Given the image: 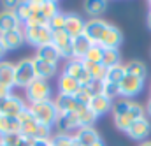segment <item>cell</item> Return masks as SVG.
<instances>
[{
	"mask_svg": "<svg viewBox=\"0 0 151 146\" xmlns=\"http://www.w3.org/2000/svg\"><path fill=\"white\" fill-rule=\"evenodd\" d=\"M0 146H5V145H2V143H0Z\"/></svg>",
	"mask_w": 151,
	"mask_h": 146,
	"instance_id": "49",
	"label": "cell"
},
{
	"mask_svg": "<svg viewBox=\"0 0 151 146\" xmlns=\"http://www.w3.org/2000/svg\"><path fill=\"white\" fill-rule=\"evenodd\" d=\"M99 93H102V95H106L107 99L113 100L114 97L119 95V85L109 83V81H102V83H100V92H99Z\"/></svg>",
	"mask_w": 151,
	"mask_h": 146,
	"instance_id": "35",
	"label": "cell"
},
{
	"mask_svg": "<svg viewBox=\"0 0 151 146\" xmlns=\"http://www.w3.org/2000/svg\"><path fill=\"white\" fill-rule=\"evenodd\" d=\"M51 143H53V141H51ZM51 146H53V145H51Z\"/></svg>",
	"mask_w": 151,
	"mask_h": 146,
	"instance_id": "50",
	"label": "cell"
},
{
	"mask_svg": "<svg viewBox=\"0 0 151 146\" xmlns=\"http://www.w3.org/2000/svg\"><path fill=\"white\" fill-rule=\"evenodd\" d=\"M28 109L40 125L53 127L56 123L58 111H56V106H55V100H44V102H37V104H30Z\"/></svg>",
	"mask_w": 151,
	"mask_h": 146,
	"instance_id": "1",
	"label": "cell"
},
{
	"mask_svg": "<svg viewBox=\"0 0 151 146\" xmlns=\"http://www.w3.org/2000/svg\"><path fill=\"white\" fill-rule=\"evenodd\" d=\"M102 56H104V48L99 44H93L90 48V51L84 55L83 62H90V64H102Z\"/></svg>",
	"mask_w": 151,
	"mask_h": 146,
	"instance_id": "31",
	"label": "cell"
},
{
	"mask_svg": "<svg viewBox=\"0 0 151 146\" xmlns=\"http://www.w3.org/2000/svg\"><path fill=\"white\" fill-rule=\"evenodd\" d=\"M142 88H144V79H141V77H137V76L127 74V76L121 79V83H119V95H121L123 99L134 97V95L141 93Z\"/></svg>",
	"mask_w": 151,
	"mask_h": 146,
	"instance_id": "10",
	"label": "cell"
},
{
	"mask_svg": "<svg viewBox=\"0 0 151 146\" xmlns=\"http://www.w3.org/2000/svg\"><path fill=\"white\" fill-rule=\"evenodd\" d=\"M84 25H86V21H83V18L79 14L67 12V16H65V28L63 30L74 39V37L84 34Z\"/></svg>",
	"mask_w": 151,
	"mask_h": 146,
	"instance_id": "16",
	"label": "cell"
},
{
	"mask_svg": "<svg viewBox=\"0 0 151 146\" xmlns=\"http://www.w3.org/2000/svg\"><path fill=\"white\" fill-rule=\"evenodd\" d=\"M106 7H107V2H102V0H88V2H84V11L93 18L102 14L106 11Z\"/></svg>",
	"mask_w": 151,
	"mask_h": 146,
	"instance_id": "30",
	"label": "cell"
},
{
	"mask_svg": "<svg viewBox=\"0 0 151 146\" xmlns=\"http://www.w3.org/2000/svg\"><path fill=\"white\" fill-rule=\"evenodd\" d=\"M0 83L12 88L14 86V64L0 62Z\"/></svg>",
	"mask_w": 151,
	"mask_h": 146,
	"instance_id": "27",
	"label": "cell"
},
{
	"mask_svg": "<svg viewBox=\"0 0 151 146\" xmlns=\"http://www.w3.org/2000/svg\"><path fill=\"white\" fill-rule=\"evenodd\" d=\"M55 127L58 129V134H70L74 130H79L81 125H79V118L74 113H65V114H58L56 118V123Z\"/></svg>",
	"mask_w": 151,
	"mask_h": 146,
	"instance_id": "12",
	"label": "cell"
},
{
	"mask_svg": "<svg viewBox=\"0 0 151 146\" xmlns=\"http://www.w3.org/2000/svg\"><path fill=\"white\" fill-rule=\"evenodd\" d=\"M150 5H151V4H150Z\"/></svg>",
	"mask_w": 151,
	"mask_h": 146,
	"instance_id": "51",
	"label": "cell"
},
{
	"mask_svg": "<svg viewBox=\"0 0 151 146\" xmlns=\"http://www.w3.org/2000/svg\"><path fill=\"white\" fill-rule=\"evenodd\" d=\"M53 146H76L74 136H69V134H56L51 137Z\"/></svg>",
	"mask_w": 151,
	"mask_h": 146,
	"instance_id": "40",
	"label": "cell"
},
{
	"mask_svg": "<svg viewBox=\"0 0 151 146\" xmlns=\"http://www.w3.org/2000/svg\"><path fill=\"white\" fill-rule=\"evenodd\" d=\"M46 25H47V20L44 18V14L40 12V9H32V14H30L28 21L25 23V27H46Z\"/></svg>",
	"mask_w": 151,
	"mask_h": 146,
	"instance_id": "36",
	"label": "cell"
},
{
	"mask_svg": "<svg viewBox=\"0 0 151 146\" xmlns=\"http://www.w3.org/2000/svg\"><path fill=\"white\" fill-rule=\"evenodd\" d=\"M35 56H39L40 60H44V62H49V64H58V60L62 58L60 56V53H58V49L53 46V42L51 44H46V46H40V48H37V55Z\"/></svg>",
	"mask_w": 151,
	"mask_h": 146,
	"instance_id": "25",
	"label": "cell"
},
{
	"mask_svg": "<svg viewBox=\"0 0 151 146\" xmlns=\"http://www.w3.org/2000/svg\"><path fill=\"white\" fill-rule=\"evenodd\" d=\"M55 106L58 114H65V113H74L79 108V102L76 100L74 95H62L58 93L56 99H55Z\"/></svg>",
	"mask_w": 151,
	"mask_h": 146,
	"instance_id": "21",
	"label": "cell"
},
{
	"mask_svg": "<svg viewBox=\"0 0 151 146\" xmlns=\"http://www.w3.org/2000/svg\"><path fill=\"white\" fill-rule=\"evenodd\" d=\"M74 141L76 146H93L100 141V136L93 127H81L79 130H76Z\"/></svg>",
	"mask_w": 151,
	"mask_h": 146,
	"instance_id": "15",
	"label": "cell"
},
{
	"mask_svg": "<svg viewBox=\"0 0 151 146\" xmlns=\"http://www.w3.org/2000/svg\"><path fill=\"white\" fill-rule=\"evenodd\" d=\"M109 23H106L104 20H99V18H91L90 21H86L84 25V35L88 37L93 44H99L100 39L104 35V32L107 30Z\"/></svg>",
	"mask_w": 151,
	"mask_h": 146,
	"instance_id": "11",
	"label": "cell"
},
{
	"mask_svg": "<svg viewBox=\"0 0 151 146\" xmlns=\"http://www.w3.org/2000/svg\"><path fill=\"white\" fill-rule=\"evenodd\" d=\"M63 72L69 74V76H72L74 79H77V83H79L81 86H90V85L95 83V81L91 79L90 72L86 71V67L83 65V60H69V62L65 64Z\"/></svg>",
	"mask_w": 151,
	"mask_h": 146,
	"instance_id": "5",
	"label": "cell"
},
{
	"mask_svg": "<svg viewBox=\"0 0 151 146\" xmlns=\"http://www.w3.org/2000/svg\"><path fill=\"white\" fill-rule=\"evenodd\" d=\"M148 113L151 114V99H150V102H148Z\"/></svg>",
	"mask_w": 151,
	"mask_h": 146,
	"instance_id": "48",
	"label": "cell"
},
{
	"mask_svg": "<svg viewBox=\"0 0 151 146\" xmlns=\"http://www.w3.org/2000/svg\"><path fill=\"white\" fill-rule=\"evenodd\" d=\"M53 46L58 49L62 58H65L67 62L74 60V55H72V37L69 35L65 30L53 32Z\"/></svg>",
	"mask_w": 151,
	"mask_h": 146,
	"instance_id": "8",
	"label": "cell"
},
{
	"mask_svg": "<svg viewBox=\"0 0 151 146\" xmlns=\"http://www.w3.org/2000/svg\"><path fill=\"white\" fill-rule=\"evenodd\" d=\"M32 62H34L35 76H37L39 79H46V81H47V79L55 77V74H56V65H55V64L44 62V60H40L39 56H34Z\"/></svg>",
	"mask_w": 151,
	"mask_h": 146,
	"instance_id": "19",
	"label": "cell"
},
{
	"mask_svg": "<svg viewBox=\"0 0 151 146\" xmlns=\"http://www.w3.org/2000/svg\"><path fill=\"white\" fill-rule=\"evenodd\" d=\"M51 139H32L30 146H51Z\"/></svg>",
	"mask_w": 151,
	"mask_h": 146,
	"instance_id": "42",
	"label": "cell"
},
{
	"mask_svg": "<svg viewBox=\"0 0 151 146\" xmlns=\"http://www.w3.org/2000/svg\"><path fill=\"white\" fill-rule=\"evenodd\" d=\"M18 120H19V123H21V130H19L21 137H23V139H28V141L37 139V132H39L40 123L34 118V114L30 113L28 108L18 116Z\"/></svg>",
	"mask_w": 151,
	"mask_h": 146,
	"instance_id": "7",
	"label": "cell"
},
{
	"mask_svg": "<svg viewBox=\"0 0 151 146\" xmlns=\"http://www.w3.org/2000/svg\"><path fill=\"white\" fill-rule=\"evenodd\" d=\"M139 146H151V141H144V143H141Z\"/></svg>",
	"mask_w": 151,
	"mask_h": 146,
	"instance_id": "46",
	"label": "cell"
},
{
	"mask_svg": "<svg viewBox=\"0 0 151 146\" xmlns=\"http://www.w3.org/2000/svg\"><path fill=\"white\" fill-rule=\"evenodd\" d=\"M21 134H9V136H4V137H0V143L5 146H18L21 143Z\"/></svg>",
	"mask_w": 151,
	"mask_h": 146,
	"instance_id": "41",
	"label": "cell"
},
{
	"mask_svg": "<svg viewBox=\"0 0 151 146\" xmlns=\"http://www.w3.org/2000/svg\"><path fill=\"white\" fill-rule=\"evenodd\" d=\"M0 42L4 44V48H5L7 51H12V49L21 48V46L27 42V40H25V32H23V28L0 34Z\"/></svg>",
	"mask_w": 151,
	"mask_h": 146,
	"instance_id": "13",
	"label": "cell"
},
{
	"mask_svg": "<svg viewBox=\"0 0 151 146\" xmlns=\"http://www.w3.org/2000/svg\"><path fill=\"white\" fill-rule=\"evenodd\" d=\"M88 108L93 111L97 116H102V114H106V113H109V111L113 109V100L107 99V97L102 95V93H95V95L91 97Z\"/></svg>",
	"mask_w": 151,
	"mask_h": 146,
	"instance_id": "18",
	"label": "cell"
},
{
	"mask_svg": "<svg viewBox=\"0 0 151 146\" xmlns=\"http://www.w3.org/2000/svg\"><path fill=\"white\" fill-rule=\"evenodd\" d=\"M34 79H37V76L34 71L32 58H23L18 64H14V86L27 88Z\"/></svg>",
	"mask_w": 151,
	"mask_h": 146,
	"instance_id": "2",
	"label": "cell"
},
{
	"mask_svg": "<svg viewBox=\"0 0 151 146\" xmlns=\"http://www.w3.org/2000/svg\"><path fill=\"white\" fill-rule=\"evenodd\" d=\"M21 28V23L18 20V16L14 14V11H0V34L11 32V30H18Z\"/></svg>",
	"mask_w": 151,
	"mask_h": 146,
	"instance_id": "20",
	"label": "cell"
},
{
	"mask_svg": "<svg viewBox=\"0 0 151 146\" xmlns=\"http://www.w3.org/2000/svg\"><path fill=\"white\" fill-rule=\"evenodd\" d=\"M23 32H25V40L35 48L53 42V32L47 25L46 27H25Z\"/></svg>",
	"mask_w": 151,
	"mask_h": 146,
	"instance_id": "4",
	"label": "cell"
},
{
	"mask_svg": "<svg viewBox=\"0 0 151 146\" xmlns=\"http://www.w3.org/2000/svg\"><path fill=\"white\" fill-rule=\"evenodd\" d=\"M65 16H67V12H58L56 16H53L47 21V27L51 28V32H60L65 28Z\"/></svg>",
	"mask_w": 151,
	"mask_h": 146,
	"instance_id": "38",
	"label": "cell"
},
{
	"mask_svg": "<svg viewBox=\"0 0 151 146\" xmlns=\"http://www.w3.org/2000/svg\"><path fill=\"white\" fill-rule=\"evenodd\" d=\"M93 46V42L84 35H77L72 39V55H74V60H83L84 55L90 51V48Z\"/></svg>",
	"mask_w": 151,
	"mask_h": 146,
	"instance_id": "23",
	"label": "cell"
},
{
	"mask_svg": "<svg viewBox=\"0 0 151 146\" xmlns=\"http://www.w3.org/2000/svg\"><path fill=\"white\" fill-rule=\"evenodd\" d=\"M121 40H123V35H121L119 28L109 23V27H107V30L104 32V35L100 39L99 46H102L104 49H118V46L121 44Z\"/></svg>",
	"mask_w": 151,
	"mask_h": 146,
	"instance_id": "14",
	"label": "cell"
},
{
	"mask_svg": "<svg viewBox=\"0 0 151 146\" xmlns=\"http://www.w3.org/2000/svg\"><path fill=\"white\" fill-rule=\"evenodd\" d=\"M102 65H104L106 69H111V67L119 65V51H118V49H104Z\"/></svg>",
	"mask_w": 151,
	"mask_h": 146,
	"instance_id": "33",
	"label": "cell"
},
{
	"mask_svg": "<svg viewBox=\"0 0 151 146\" xmlns=\"http://www.w3.org/2000/svg\"><path fill=\"white\" fill-rule=\"evenodd\" d=\"M27 100L30 104H37L44 100H51V86L46 79H34L27 88Z\"/></svg>",
	"mask_w": 151,
	"mask_h": 146,
	"instance_id": "3",
	"label": "cell"
},
{
	"mask_svg": "<svg viewBox=\"0 0 151 146\" xmlns=\"http://www.w3.org/2000/svg\"><path fill=\"white\" fill-rule=\"evenodd\" d=\"M130 106H132V102L128 100V99H121V100H118V102H114L113 104V114L114 118L116 116H123V114H127L128 111H130Z\"/></svg>",
	"mask_w": 151,
	"mask_h": 146,
	"instance_id": "39",
	"label": "cell"
},
{
	"mask_svg": "<svg viewBox=\"0 0 151 146\" xmlns=\"http://www.w3.org/2000/svg\"><path fill=\"white\" fill-rule=\"evenodd\" d=\"M150 132H151V123L146 120V116H144V118H141V120H137V121H134V123H132V127L127 130L128 137L137 139V141L146 139V137L150 136Z\"/></svg>",
	"mask_w": 151,
	"mask_h": 146,
	"instance_id": "17",
	"label": "cell"
},
{
	"mask_svg": "<svg viewBox=\"0 0 151 146\" xmlns=\"http://www.w3.org/2000/svg\"><path fill=\"white\" fill-rule=\"evenodd\" d=\"M83 65L86 67V71L90 72L91 79L95 83H102L106 79V74H107V69L102 65V64H90V62H83Z\"/></svg>",
	"mask_w": 151,
	"mask_h": 146,
	"instance_id": "28",
	"label": "cell"
},
{
	"mask_svg": "<svg viewBox=\"0 0 151 146\" xmlns=\"http://www.w3.org/2000/svg\"><path fill=\"white\" fill-rule=\"evenodd\" d=\"M40 12L44 14V18L49 21L53 16H56L60 11H58V4L53 2V0H42V7H40Z\"/></svg>",
	"mask_w": 151,
	"mask_h": 146,
	"instance_id": "37",
	"label": "cell"
},
{
	"mask_svg": "<svg viewBox=\"0 0 151 146\" xmlns=\"http://www.w3.org/2000/svg\"><path fill=\"white\" fill-rule=\"evenodd\" d=\"M141 118H144V109H142V106L132 102L130 111H128L127 114H123V116H116V118H114V125H116L119 130L127 132V130L132 127V123L137 121V120H141Z\"/></svg>",
	"mask_w": 151,
	"mask_h": 146,
	"instance_id": "9",
	"label": "cell"
},
{
	"mask_svg": "<svg viewBox=\"0 0 151 146\" xmlns=\"http://www.w3.org/2000/svg\"><path fill=\"white\" fill-rule=\"evenodd\" d=\"M12 93V88H9V86H5L4 83H0V99H4V97H7V95H11Z\"/></svg>",
	"mask_w": 151,
	"mask_h": 146,
	"instance_id": "43",
	"label": "cell"
},
{
	"mask_svg": "<svg viewBox=\"0 0 151 146\" xmlns=\"http://www.w3.org/2000/svg\"><path fill=\"white\" fill-rule=\"evenodd\" d=\"M79 86L81 85L72 76H69L65 72L60 74V77H58V93H62V95H76Z\"/></svg>",
	"mask_w": 151,
	"mask_h": 146,
	"instance_id": "22",
	"label": "cell"
},
{
	"mask_svg": "<svg viewBox=\"0 0 151 146\" xmlns=\"http://www.w3.org/2000/svg\"><path fill=\"white\" fill-rule=\"evenodd\" d=\"M25 109H27L25 100L21 97L14 95V93L0 99V114H4V116H14V118H18Z\"/></svg>",
	"mask_w": 151,
	"mask_h": 146,
	"instance_id": "6",
	"label": "cell"
},
{
	"mask_svg": "<svg viewBox=\"0 0 151 146\" xmlns=\"http://www.w3.org/2000/svg\"><path fill=\"white\" fill-rule=\"evenodd\" d=\"M148 23H150V27H151V9H150V12H148Z\"/></svg>",
	"mask_w": 151,
	"mask_h": 146,
	"instance_id": "47",
	"label": "cell"
},
{
	"mask_svg": "<svg viewBox=\"0 0 151 146\" xmlns=\"http://www.w3.org/2000/svg\"><path fill=\"white\" fill-rule=\"evenodd\" d=\"M18 146H30V141H28V139H21V143Z\"/></svg>",
	"mask_w": 151,
	"mask_h": 146,
	"instance_id": "45",
	"label": "cell"
},
{
	"mask_svg": "<svg viewBox=\"0 0 151 146\" xmlns=\"http://www.w3.org/2000/svg\"><path fill=\"white\" fill-rule=\"evenodd\" d=\"M76 114H77V118H79V125H81V127H93V123H95V120H97V114L90 109L88 106H83V104H79Z\"/></svg>",
	"mask_w": 151,
	"mask_h": 146,
	"instance_id": "26",
	"label": "cell"
},
{
	"mask_svg": "<svg viewBox=\"0 0 151 146\" xmlns=\"http://www.w3.org/2000/svg\"><path fill=\"white\" fill-rule=\"evenodd\" d=\"M19 130H21V123L18 118L0 114V137L9 134H19Z\"/></svg>",
	"mask_w": 151,
	"mask_h": 146,
	"instance_id": "24",
	"label": "cell"
},
{
	"mask_svg": "<svg viewBox=\"0 0 151 146\" xmlns=\"http://www.w3.org/2000/svg\"><path fill=\"white\" fill-rule=\"evenodd\" d=\"M127 76L125 72V65H116V67H111V69H107V74H106V79L104 81H109V83H116V85H119L121 83V79Z\"/></svg>",
	"mask_w": 151,
	"mask_h": 146,
	"instance_id": "32",
	"label": "cell"
},
{
	"mask_svg": "<svg viewBox=\"0 0 151 146\" xmlns=\"http://www.w3.org/2000/svg\"><path fill=\"white\" fill-rule=\"evenodd\" d=\"M5 53H7V49H5V48H4V44L0 42V62H2V58H4V55H5Z\"/></svg>",
	"mask_w": 151,
	"mask_h": 146,
	"instance_id": "44",
	"label": "cell"
},
{
	"mask_svg": "<svg viewBox=\"0 0 151 146\" xmlns=\"http://www.w3.org/2000/svg\"><path fill=\"white\" fill-rule=\"evenodd\" d=\"M14 14L18 16L19 23H21V25H25V23L28 21L30 14H32V9H30V2H18V7L14 9Z\"/></svg>",
	"mask_w": 151,
	"mask_h": 146,
	"instance_id": "34",
	"label": "cell"
},
{
	"mask_svg": "<svg viewBox=\"0 0 151 146\" xmlns=\"http://www.w3.org/2000/svg\"><path fill=\"white\" fill-rule=\"evenodd\" d=\"M125 72L130 74V76H137V77L144 79L146 74H148V69H146V65H144L142 62H139V60H132V62H128V64L125 65Z\"/></svg>",
	"mask_w": 151,
	"mask_h": 146,
	"instance_id": "29",
	"label": "cell"
}]
</instances>
